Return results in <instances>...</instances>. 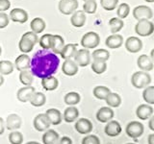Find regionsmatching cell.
Returning <instances> with one entry per match:
<instances>
[{"label": "cell", "mask_w": 154, "mask_h": 144, "mask_svg": "<svg viewBox=\"0 0 154 144\" xmlns=\"http://www.w3.org/2000/svg\"><path fill=\"white\" fill-rule=\"evenodd\" d=\"M34 81V75L32 74V72L27 69V70H23L20 71L19 73V82L24 86H32V83Z\"/></svg>", "instance_id": "d6a6232c"}, {"label": "cell", "mask_w": 154, "mask_h": 144, "mask_svg": "<svg viewBox=\"0 0 154 144\" xmlns=\"http://www.w3.org/2000/svg\"><path fill=\"white\" fill-rule=\"evenodd\" d=\"M82 144H100V139L94 134H87L82 139Z\"/></svg>", "instance_id": "bcb514c9"}, {"label": "cell", "mask_w": 154, "mask_h": 144, "mask_svg": "<svg viewBox=\"0 0 154 144\" xmlns=\"http://www.w3.org/2000/svg\"><path fill=\"white\" fill-rule=\"evenodd\" d=\"M65 46V40L61 36L59 35H53L52 37V45H51V49L52 52L54 54H60L62 49Z\"/></svg>", "instance_id": "83f0119b"}, {"label": "cell", "mask_w": 154, "mask_h": 144, "mask_svg": "<svg viewBox=\"0 0 154 144\" xmlns=\"http://www.w3.org/2000/svg\"><path fill=\"white\" fill-rule=\"evenodd\" d=\"M45 115L47 116L48 120L51 125H54V126H57L62 123L63 120V116L62 113L59 110L57 109H48L45 112Z\"/></svg>", "instance_id": "603a6c76"}, {"label": "cell", "mask_w": 154, "mask_h": 144, "mask_svg": "<svg viewBox=\"0 0 154 144\" xmlns=\"http://www.w3.org/2000/svg\"><path fill=\"white\" fill-rule=\"evenodd\" d=\"M14 65L10 61H0V74L2 75H10L14 72Z\"/></svg>", "instance_id": "8d00e7d4"}, {"label": "cell", "mask_w": 154, "mask_h": 144, "mask_svg": "<svg viewBox=\"0 0 154 144\" xmlns=\"http://www.w3.org/2000/svg\"><path fill=\"white\" fill-rule=\"evenodd\" d=\"M9 18L14 22L25 23L28 20V14L25 10L20 8H14L10 12Z\"/></svg>", "instance_id": "5bb4252c"}, {"label": "cell", "mask_w": 154, "mask_h": 144, "mask_svg": "<svg viewBox=\"0 0 154 144\" xmlns=\"http://www.w3.org/2000/svg\"><path fill=\"white\" fill-rule=\"evenodd\" d=\"M52 37L53 35L51 34H45L41 37V38L38 40V44L40 46L45 50H50L51 45H52Z\"/></svg>", "instance_id": "ab89813d"}, {"label": "cell", "mask_w": 154, "mask_h": 144, "mask_svg": "<svg viewBox=\"0 0 154 144\" xmlns=\"http://www.w3.org/2000/svg\"><path fill=\"white\" fill-rule=\"evenodd\" d=\"M129 14H130V6L127 3H122L119 5V7L117 9V14L119 18L120 19L126 18Z\"/></svg>", "instance_id": "b9f144b4"}, {"label": "cell", "mask_w": 154, "mask_h": 144, "mask_svg": "<svg viewBox=\"0 0 154 144\" xmlns=\"http://www.w3.org/2000/svg\"><path fill=\"white\" fill-rule=\"evenodd\" d=\"M110 92H111L110 88L105 86H95L93 90L94 96L96 99H99V100H105Z\"/></svg>", "instance_id": "1f68e13d"}, {"label": "cell", "mask_w": 154, "mask_h": 144, "mask_svg": "<svg viewBox=\"0 0 154 144\" xmlns=\"http://www.w3.org/2000/svg\"><path fill=\"white\" fill-rule=\"evenodd\" d=\"M144 132L143 125L139 121H131L127 124L126 128H125V133L131 138H138L142 136V134Z\"/></svg>", "instance_id": "5b68a950"}, {"label": "cell", "mask_w": 154, "mask_h": 144, "mask_svg": "<svg viewBox=\"0 0 154 144\" xmlns=\"http://www.w3.org/2000/svg\"><path fill=\"white\" fill-rule=\"evenodd\" d=\"M109 26L111 29V33L117 34L123 28L124 22L122 19H120L119 17H113L109 20Z\"/></svg>", "instance_id": "e575fe53"}, {"label": "cell", "mask_w": 154, "mask_h": 144, "mask_svg": "<svg viewBox=\"0 0 154 144\" xmlns=\"http://www.w3.org/2000/svg\"><path fill=\"white\" fill-rule=\"evenodd\" d=\"M125 49L130 53H138L143 49V42L137 37H129L125 40Z\"/></svg>", "instance_id": "8fae6325"}, {"label": "cell", "mask_w": 154, "mask_h": 144, "mask_svg": "<svg viewBox=\"0 0 154 144\" xmlns=\"http://www.w3.org/2000/svg\"><path fill=\"white\" fill-rule=\"evenodd\" d=\"M42 86L45 90L52 91V90H55L58 88L59 82H58V80L54 76H48L42 79Z\"/></svg>", "instance_id": "484cf974"}, {"label": "cell", "mask_w": 154, "mask_h": 144, "mask_svg": "<svg viewBox=\"0 0 154 144\" xmlns=\"http://www.w3.org/2000/svg\"><path fill=\"white\" fill-rule=\"evenodd\" d=\"M10 22V18L7 14L0 13V29H4L5 27L8 26Z\"/></svg>", "instance_id": "7dc6e473"}, {"label": "cell", "mask_w": 154, "mask_h": 144, "mask_svg": "<svg viewBox=\"0 0 154 144\" xmlns=\"http://www.w3.org/2000/svg\"><path fill=\"white\" fill-rule=\"evenodd\" d=\"M45 21L41 17H35L30 23L31 31L35 34H41L45 29Z\"/></svg>", "instance_id": "f1b7e54d"}, {"label": "cell", "mask_w": 154, "mask_h": 144, "mask_svg": "<svg viewBox=\"0 0 154 144\" xmlns=\"http://www.w3.org/2000/svg\"><path fill=\"white\" fill-rule=\"evenodd\" d=\"M107 69V64H106V62L102 61H94L93 64H91V70H93L95 74L100 75L103 74L104 72Z\"/></svg>", "instance_id": "60d3db41"}, {"label": "cell", "mask_w": 154, "mask_h": 144, "mask_svg": "<svg viewBox=\"0 0 154 144\" xmlns=\"http://www.w3.org/2000/svg\"><path fill=\"white\" fill-rule=\"evenodd\" d=\"M136 115L141 120L149 119L153 115V108L148 104L140 105L136 110Z\"/></svg>", "instance_id": "ac0fdd59"}, {"label": "cell", "mask_w": 154, "mask_h": 144, "mask_svg": "<svg viewBox=\"0 0 154 144\" xmlns=\"http://www.w3.org/2000/svg\"><path fill=\"white\" fill-rule=\"evenodd\" d=\"M9 141L11 144H22L23 134L20 132L13 131L9 134Z\"/></svg>", "instance_id": "7bdbcfd3"}, {"label": "cell", "mask_w": 154, "mask_h": 144, "mask_svg": "<svg viewBox=\"0 0 154 144\" xmlns=\"http://www.w3.org/2000/svg\"><path fill=\"white\" fill-rule=\"evenodd\" d=\"M22 125V119L17 113L9 114L6 118V123H5V127H6L9 131H17Z\"/></svg>", "instance_id": "7c38bea8"}, {"label": "cell", "mask_w": 154, "mask_h": 144, "mask_svg": "<svg viewBox=\"0 0 154 144\" xmlns=\"http://www.w3.org/2000/svg\"><path fill=\"white\" fill-rule=\"evenodd\" d=\"M5 128H6V127H5L4 119H3L2 117H0V136L4 134V132H5Z\"/></svg>", "instance_id": "816d5d0a"}, {"label": "cell", "mask_w": 154, "mask_h": 144, "mask_svg": "<svg viewBox=\"0 0 154 144\" xmlns=\"http://www.w3.org/2000/svg\"><path fill=\"white\" fill-rule=\"evenodd\" d=\"M62 72L66 76H74L78 72V65L73 60H65L62 64Z\"/></svg>", "instance_id": "ffe728a7"}, {"label": "cell", "mask_w": 154, "mask_h": 144, "mask_svg": "<svg viewBox=\"0 0 154 144\" xmlns=\"http://www.w3.org/2000/svg\"><path fill=\"white\" fill-rule=\"evenodd\" d=\"M137 65L141 71L149 72L153 69V61L147 55H141L137 60Z\"/></svg>", "instance_id": "e0dca14e"}, {"label": "cell", "mask_w": 154, "mask_h": 144, "mask_svg": "<svg viewBox=\"0 0 154 144\" xmlns=\"http://www.w3.org/2000/svg\"><path fill=\"white\" fill-rule=\"evenodd\" d=\"M35 92H36V89L35 88H33L32 86H24V88H21L17 90V100L20 101L22 103L29 102L30 99L32 98L33 94Z\"/></svg>", "instance_id": "9a60e30c"}, {"label": "cell", "mask_w": 154, "mask_h": 144, "mask_svg": "<svg viewBox=\"0 0 154 144\" xmlns=\"http://www.w3.org/2000/svg\"><path fill=\"white\" fill-rule=\"evenodd\" d=\"M30 62H31L30 57L27 54H21L16 59L14 65L16 66V69H17L18 71H23L30 68Z\"/></svg>", "instance_id": "44dd1931"}, {"label": "cell", "mask_w": 154, "mask_h": 144, "mask_svg": "<svg viewBox=\"0 0 154 144\" xmlns=\"http://www.w3.org/2000/svg\"><path fill=\"white\" fill-rule=\"evenodd\" d=\"M3 84H4V77L2 74H0V86H1Z\"/></svg>", "instance_id": "11a10c76"}, {"label": "cell", "mask_w": 154, "mask_h": 144, "mask_svg": "<svg viewBox=\"0 0 154 144\" xmlns=\"http://www.w3.org/2000/svg\"><path fill=\"white\" fill-rule=\"evenodd\" d=\"M86 14L83 11H75L72 14V16L70 18V23L72 26L76 28L83 27L86 23Z\"/></svg>", "instance_id": "cb8c5ba5"}, {"label": "cell", "mask_w": 154, "mask_h": 144, "mask_svg": "<svg viewBox=\"0 0 154 144\" xmlns=\"http://www.w3.org/2000/svg\"><path fill=\"white\" fill-rule=\"evenodd\" d=\"M80 100H81L80 94L77 92H74V91L66 93L64 97V102L67 106H75L80 102Z\"/></svg>", "instance_id": "d590c367"}, {"label": "cell", "mask_w": 154, "mask_h": 144, "mask_svg": "<svg viewBox=\"0 0 154 144\" xmlns=\"http://www.w3.org/2000/svg\"><path fill=\"white\" fill-rule=\"evenodd\" d=\"M122 128L120 126V124L116 121V120H110L109 122H107V125L104 128V132L107 134L108 136L115 137L118 136L122 134Z\"/></svg>", "instance_id": "4fadbf2b"}, {"label": "cell", "mask_w": 154, "mask_h": 144, "mask_svg": "<svg viewBox=\"0 0 154 144\" xmlns=\"http://www.w3.org/2000/svg\"><path fill=\"white\" fill-rule=\"evenodd\" d=\"M100 43V37L95 32H88L82 37L81 45L85 49H94Z\"/></svg>", "instance_id": "3957f363"}, {"label": "cell", "mask_w": 154, "mask_h": 144, "mask_svg": "<svg viewBox=\"0 0 154 144\" xmlns=\"http://www.w3.org/2000/svg\"><path fill=\"white\" fill-rule=\"evenodd\" d=\"M105 101L110 108H119L122 104V98L116 92H110L106 97Z\"/></svg>", "instance_id": "4dcf8cb0"}, {"label": "cell", "mask_w": 154, "mask_h": 144, "mask_svg": "<svg viewBox=\"0 0 154 144\" xmlns=\"http://www.w3.org/2000/svg\"><path fill=\"white\" fill-rule=\"evenodd\" d=\"M83 1L85 2V1H90V0H83ZM93 1H95V0H93Z\"/></svg>", "instance_id": "91938a15"}, {"label": "cell", "mask_w": 154, "mask_h": 144, "mask_svg": "<svg viewBox=\"0 0 154 144\" xmlns=\"http://www.w3.org/2000/svg\"><path fill=\"white\" fill-rule=\"evenodd\" d=\"M96 9H97V4H96L95 1H93V0L85 1V3L83 5V12L85 14H93L96 12Z\"/></svg>", "instance_id": "f6af8a7d"}, {"label": "cell", "mask_w": 154, "mask_h": 144, "mask_svg": "<svg viewBox=\"0 0 154 144\" xmlns=\"http://www.w3.org/2000/svg\"><path fill=\"white\" fill-rule=\"evenodd\" d=\"M10 7H11V3L9 0H0V13L8 11Z\"/></svg>", "instance_id": "681fc988"}, {"label": "cell", "mask_w": 154, "mask_h": 144, "mask_svg": "<svg viewBox=\"0 0 154 144\" xmlns=\"http://www.w3.org/2000/svg\"><path fill=\"white\" fill-rule=\"evenodd\" d=\"M56 144H72V140L69 136H63L62 138H59Z\"/></svg>", "instance_id": "f907efd6"}, {"label": "cell", "mask_w": 154, "mask_h": 144, "mask_svg": "<svg viewBox=\"0 0 154 144\" xmlns=\"http://www.w3.org/2000/svg\"><path fill=\"white\" fill-rule=\"evenodd\" d=\"M75 64L81 66V67H86L91 64V53L89 49H80L77 50L75 55L73 57Z\"/></svg>", "instance_id": "ba28073f"}, {"label": "cell", "mask_w": 154, "mask_h": 144, "mask_svg": "<svg viewBox=\"0 0 154 144\" xmlns=\"http://www.w3.org/2000/svg\"><path fill=\"white\" fill-rule=\"evenodd\" d=\"M135 32L141 37H149L154 32V24L147 19L138 20L135 25Z\"/></svg>", "instance_id": "277c9868"}, {"label": "cell", "mask_w": 154, "mask_h": 144, "mask_svg": "<svg viewBox=\"0 0 154 144\" xmlns=\"http://www.w3.org/2000/svg\"><path fill=\"white\" fill-rule=\"evenodd\" d=\"M34 46H35V44L31 40H29L28 38H24L23 36L21 37L20 40L18 42V48L20 52H22V54L30 53L34 49Z\"/></svg>", "instance_id": "f546056e"}, {"label": "cell", "mask_w": 154, "mask_h": 144, "mask_svg": "<svg viewBox=\"0 0 154 144\" xmlns=\"http://www.w3.org/2000/svg\"><path fill=\"white\" fill-rule=\"evenodd\" d=\"M74 128L76 132L80 134H88L93 131L94 126L91 120H89L88 118H79L76 121Z\"/></svg>", "instance_id": "30bf717a"}, {"label": "cell", "mask_w": 154, "mask_h": 144, "mask_svg": "<svg viewBox=\"0 0 154 144\" xmlns=\"http://www.w3.org/2000/svg\"><path fill=\"white\" fill-rule=\"evenodd\" d=\"M60 64V59L56 54L49 50H38L33 56L30 68L33 75L38 78H45V77L52 76L58 69Z\"/></svg>", "instance_id": "6da1fadb"}, {"label": "cell", "mask_w": 154, "mask_h": 144, "mask_svg": "<svg viewBox=\"0 0 154 144\" xmlns=\"http://www.w3.org/2000/svg\"><path fill=\"white\" fill-rule=\"evenodd\" d=\"M50 125L51 124L49 122V120H48L47 116L45 115V113H40L34 118L33 126L38 132H45L46 130L49 129Z\"/></svg>", "instance_id": "9c48e42d"}, {"label": "cell", "mask_w": 154, "mask_h": 144, "mask_svg": "<svg viewBox=\"0 0 154 144\" xmlns=\"http://www.w3.org/2000/svg\"><path fill=\"white\" fill-rule=\"evenodd\" d=\"M148 126H149V129H150L151 131H154V117H153V115H152L150 118H149Z\"/></svg>", "instance_id": "f5cc1de1"}, {"label": "cell", "mask_w": 154, "mask_h": 144, "mask_svg": "<svg viewBox=\"0 0 154 144\" xmlns=\"http://www.w3.org/2000/svg\"><path fill=\"white\" fill-rule=\"evenodd\" d=\"M105 44L110 49H118L123 44V37L119 34H112L106 38Z\"/></svg>", "instance_id": "d6986e66"}, {"label": "cell", "mask_w": 154, "mask_h": 144, "mask_svg": "<svg viewBox=\"0 0 154 144\" xmlns=\"http://www.w3.org/2000/svg\"><path fill=\"white\" fill-rule=\"evenodd\" d=\"M110 58V53L108 50L105 49H95L93 52V59L94 61H102L107 62Z\"/></svg>", "instance_id": "f35d334b"}, {"label": "cell", "mask_w": 154, "mask_h": 144, "mask_svg": "<svg viewBox=\"0 0 154 144\" xmlns=\"http://www.w3.org/2000/svg\"><path fill=\"white\" fill-rule=\"evenodd\" d=\"M79 116V110L74 106H69L64 112L63 114V119L65 120L66 123H72L77 120Z\"/></svg>", "instance_id": "7402d4cb"}, {"label": "cell", "mask_w": 154, "mask_h": 144, "mask_svg": "<svg viewBox=\"0 0 154 144\" xmlns=\"http://www.w3.org/2000/svg\"><path fill=\"white\" fill-rule=\"evenodd\" d=\"M133 16L137 20H142V19H147V20H149L153 16V12L151 8L146 6V5H140V6L134 8Z\"/></svg>", "instance_id": "52a82bcc"}, {"label": "cell", "mask_w": 154, "mask_h": 144, "mask_svg": "<svg viewBox=\"0 0 154 144\" xmlns=\"http://www.w3.org/2000/svg\"><path fill=\"white\" fill-rule=\"evenodd\" d=\"M25 144H41V143H38V142H37V141H29V142H27V143H25Z\"/></svg>", "instance_id": "9f6ffc18"}, {"label": "cell", "mask_w": 154, "mask_h": 144, "mask_svg": "<svg viewBox=\"0 0 154 144\" xmlns=\"http://www.w3.org/2000/svg\"><path fill=\"white\" fill-rule=\"evenodd\" d=\"M60 136L54 130H46L42 136L43 144H56L59 140Z\"/></svg>", "instance_id": "4316f807"}, {"label": "cell", "mask_w": 154, "mask_h": 144, "mask_svg": "<svg viewBox=\"0 0 154 144\" xmlns=\"http://www.w3.org/2000/svg\"><path fill=\"white\" fill-rule=\"evenodd\" d=\"M24 38H28L29 40H31L34 44H37V43L38 42V36H37V34H35L34 32H32V31H30V32H26L25 34H23L22 35Z\"/></svg>", "instance_id": "c3c4849f"}, {"label": "cell", "mask_w": 154, "mask_h": 144, "mask_svg": "<svg viewBox=\"0 0 154 144\" xmlns=\"http://www.w3.org/2000/svg\"><path fill=\"white\" fill-rule=\"evenodd\" d=\"M29 102L34 107H42L46 102V96L42 92H35Z\"/></svg>", "instance_id": "836d02e7"}, {"label": "cell", "mask_w": 154, "mask_h": 144, "mask_svg": "<svg viewBox=\"0 0 154 144\" xmlns=\"http://www.w3.org/2000/svg\"><path fill=\"white\" fill-rule=\"evenodd\" d=\"M146 2H147V3H153L154 2V0H144Z\"/></svg>", "instance_id": "6f0895ef"}, {"label": "cell", "mask_w": 154, "mask_h": 144, "mask_svg": "<svg viewBox=\"0 0 154 144\" xmlns=\"http://www.w3.org/2000/svg\"><path fill=\"white\" fill-rule=\"evenodd\" d=\"M148 144H154V134H150L147 138Z\"/></svg>", "instance_id": "db71d44e"}, {"label": "cell", "mask_w": 154, "mask_h": 144, "mask_svg": "<svg viewBox=\"0 0 154 144\" xmlns=\"http://www.w3.org/2000/svg\"><path fill=\"white\" fill-rule=\"evenodd\" d=\"M143 99L148 105L154 104V86H148L143 91Z\"/></svg>", "instance_id": "74e56055"}, {"label": "cell", "mask_w": 154, "mask_h": 144, "mask_svg": "<svg viewBox=\"0 0 154 144\" xmlns=\"http://www.w3.org/2000/svg\"><path fill=\"white\" fill-rule=\"evenodd\" d=\"M151 83V76L148 72L144 71H138L134 72L131 77V84L134 88L138 89L144 88L148 86Z\"/></svg>", "instance_id": "7a4b0ae2"}, {"label": "cell", "mask_w": 154, "mask_h": 144, "mask_svg": "<svg viewBox=\"0 0 154 144\" xmlns=\"http://www.w3.org/2000/svg\"><path fill=\"white\" fill-rule=\"evenodd\" d=\"M114 110L110 107H102L96 112V119L101 123H107L114 118Z\"/></svg>", "instance_id": "2e32d148"}, {"label": "cell", "mask_w": 154, "mask_h": 144, "mask_svg": "<svg viewBox=\"0 0 154 144\" xmlns=\"http://www.w3.org/2000/svg\"><path fill=\"white\" fill-rule=\"evenodd\" d=\"M126 144H136V143H126Z\"/></svg>", "instance_id": "94428289"}, {"label": "cell", "mask_w": 154, "mask_h": 144, "mask_svg": "<svg viewBox=\"0 0 154 144\" xmlns=\"http://www.w3.org/2000/svg\"><path fill=\"white\" fill-rule=\"evenodd\" d=\"M100 5L105 11H113L119 5V0H100Z\"/></svg>", "instance_id": "ee69618b"}, {"label": "cell", "mask_w": 154, "mask_h": 144, "mask_svg": "<svg viewBox=\"0 0 154 144\" xmlns=\"http://www.w3.org/2000/svg\"><path fill=\"white\" fill-rule=\"evenodd\" d=\"M79 4L77 0H61L58 5L59 11L65 14V16H69V14H73L77 8H78Z\"/></svg>", "instance_id": "8992f818"}, {"label": "cell", "mask_w": 154, "mask_h": 144, "mask_svg": "<svg viewBox=\"0 0 154 144\" xmlns=\"http://www.w3.org/2000/svg\"><path fill=\"white\" fill-rule=\"evenodd\" d=\"M76 51H77L76 43H69V44H65L64 48H63L60 53V55L62 57V59L69 60L74 57Z\"/></svg>", "instance_id": "d4e9b609"}, {"label": "cell", "mask_w": 154, "mask_h": 144, "mask_svg": "<svg viewBox=\"0 0 154 144\" xmlns=\"http://www.w3.org/2000/svg\"><path fill=\"white\" fill-rule=\"evenodd\" d=\"M1 53H2V49H1V45H0V56H1Z\"/></svg>", "instance_id": "680465c9"}]
</instances>
